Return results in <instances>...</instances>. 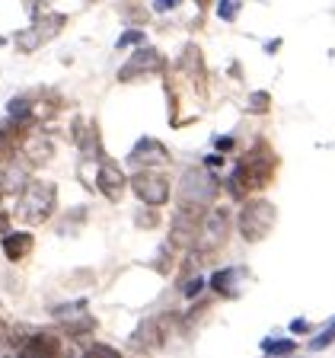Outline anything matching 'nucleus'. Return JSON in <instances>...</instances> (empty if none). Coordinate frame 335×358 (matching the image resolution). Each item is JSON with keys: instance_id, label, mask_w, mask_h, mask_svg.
Instances as JSON below:
<instances>
[{"instance_id": "nucleus-1", "label": "nucleus", "mask_w": 335, "mask_h": 358, "mask_svg": "<svg viewBox=\"0 0 335 358\" xmlns=\"http://www.w3.org/2000/svg\"><path fill=\"white\" fill-rule=\"evenodd\" d=\"M275 170H278V157L271 154V148H268L265 141H259L233 166V173L223 179V182H227V192H230L233 199H249L253 192L265 189L268 182L275 179Z\"/></svg>"}, {"instance_id": "nucleus-2", "label": "nucleus", "mask_w": 335, "mask_h": 358, "mask_svg": "<svg viewBox=\"0 0 335 358\" xmlns=\"http://www.w3.org/2000/svg\"><path fill=\"white\" fill-rule=\"evenodd\" d=\"M54 199H58V189L52 182H42V179H26V186L16 192V208L13 215L22 224H45L54 211Z\"/></svg>"}, {"instance_id": "nucleus-3", "label": "nucleus", "mask_w": 335, "mask_h": 358, "mask_svg": "<svg viewBox=\"0 0 335 358\" xmlns=\"http://www.w3.org/2000/svg\"><path fill=\"white\" fill-rule=\"evenodd\" d=\"M227 237H230V211L227 208H211L201 215V227L198 237H195L192 250L195 259H214V253H221L227 246Z\"/></svg>"}, {"instance_id": "nucleus-4", "label": "nucleus", "mask_w": 335, "mask_h": 358, "mask_svg": "<svg viewBox=\"0 0 335 358\" xmlns=\"http://www.w3.org/2000/svg\"><path fill=\"white\" fill-rule=\"evenodd\" d=\"M217 192H221V179L198 170V166L186 170L182 179H179V205H186V208L208 211V205L217 199Z\"/></svg>"}, {"instance_id": "nucleus-5", "label": "nucleus", "mask_w": 335, "mask_h": 358, "mask_svg": "<svg viewBox=\"0 0 335 358\" xmlns=\"http://www.w3.org/2000/svg\"><path fill=\"white\" fill-rule=\"evenodd\" d=\"M275 221H278V211L271 201L246 199L243 211H239V234H243L249 243H259V240H265L268 234H271Z\"/></svg>"}, {"instance_id": "nucleus-6", "label": "nucleus", "mask_w": 335, "mask_h": 358, "mask_svg": "<svg viewBox=\"0 0 335 358\" xmlns=\"http://www.w3.org/2000/svg\"><path fill=\"white\" fill-rule=\"evenodd\" d=\"M64 22H67V16L64 13H48V16H42V20H36L32 26H26L22 32H16V48H20L22 55H32V52H38L45 42H52L54 36H58L61 29H64Z\"/></svg>"}, {"instance_id": "nucleus-7", "label": "nucleus", "mask_w": 335, "mask_h": 358, "mask_svg": "<svg viewBox=\"0 0 335 358\" xmlns=\"http://www.w3.org/2000/svg\"><path fill=\"white\" fill-rule=\"evenodd\" d=\"M131 189L144 205H150V208H160V205L170 201V179H166L163 173H154L150 166L141 170L137 176H131Z\"/></svg>"}, {"instance_id": "nucleus-8", "label": "nucleus", "mask_w": 335, "mask_h": 358, "mask_svg": "<svg viewBox=\"0 0 335 358\" xmlns=\"http://www.w3.org/2000/svg\"><path fill=\"white\" fill-rule=\"evenodd\" d=\"M166 67L163 55L156 52V48H141V52H134L128 64H121L119 71V80L121 83H131V80H141V77H150V74H160Z\"/></svg>"}, {"instance_id": "nucleus-9", "label": "nucleus", "mask_w": 335, "mask_h": 358, "mask_svg": "<svg viewBox=\"0 0 335 358\" xmlns=\"http://www.w3.org/2000/svg\"><path fill=\"white\" fill-rule=\"evenodd\" d=\"M201 215L204 211L198 208H186V205H176L172 211V246H182V250H192L195 237H198V227H201Z\"/></svg>"}, {"instance_id": "nucleus-10", "label": "nucleus", "mask_w": 335, "mask_h": 358, "mask_svg": "<svg viewBox=\"0 0 335 358\" xmlns=\"http://www.w3.org/2000/svg\"><path fill=\"white\" fill-rule=\"evenodd\" d=\"M96 189L109 201H121V195H125V176H121L119 164L103 160V166H99V173H96Z\"/></svg>"}, {"instance_id": "nucleus-11", "label": "nucleus", "mask_w": 335, "mask_h": 358, "mask_svg": "<svg viewBox=\"0 0 335 358\" xmlns=\"http://www.w3.org/2000/svg\"><path fill=\"white\" fill-rule=\"evenodd\" d=\"M134 166H166L170 164V154H166V148L156 138H141V141L134 144V150H131V157H128Z\"/></svg>"}, {"instance_id": "nucleus-12", "label": "nucleus", "mask_w": 335, "mask_h": 358, "mask_svg": "<svg viewBox=\"0 0 335 358\" xmlns=\"http://www.w3.org/2000/svg\"><path fill=\"white\" fill-rule=\"evenodd\" d=\"M243 282H249V272H246L243 266L221 268V272H214V278H211L214 291L223 294V298H239V294H243Z\"/></svg>"}, {"instance_id": "nucleus-13", "label": "nucleus", "mask_w": 335, "mask_h": 358, "mask_svg": "<svg viewBox=\"0 0 335 358\" xmlns=\"http://www.w3.org/2000/svg\"><path fill=\"white\" fill-rule=\"evenodd\" d=\"M20 349L26 352V355H58L61 343L54 333H32L26 343H20Z\"/></svg>"}, {"instance_id": "nucleus-14", "label": "nucleus", "mask_w": 335, "mask_h": 358, "mask_svg": "<svg viewBox=\"0 0 335 358\" xmlns=\"http://www.w3.org/2000/svg\"><path fill=\"white\" fill-rule=\"evenodd\" d=\"M32 246H36L32 234H26V231L7 234V237H3V256H7L10 262H20V259H26V256L32 253Z\"/></svg>"}, {"instance_id": "nucleus-15", "label": "nucleus", "mask_w": 335, "mask_h": 358, "mask_svg": "<svg viewBox=\"0 0 335 358\" xmlns=\"http://www.w3.org/2000/svg\"><path fill=\"white\" fill-rule=\"evenodd\" d=\"M26 154H29V164L32 166H42L52 160V141H45V138H32L26 144Z\"/></svg>"}, {"instance_id": "nucleus-16", "label": "nucleus", "mask_w": 335, "mask_h": 358, "mask_svg": "<svg viewBox=\"0 0 335 358\" xmlns=\"http://www.w3.org/2000/svg\"><path fill=\"white\" fill-rule=\"evenodd\" d=\"M22 186H26V173H22L20 166H10V170H7V176H3V182H0V192L16 195Z\"/></svg>"}, {"instance_id": "nucleus-17", "label": "nucleus", "mask_w": 335, "mask_h": 358, "mask_svg": "<svg viewBox=\"0 0 335 358\" xmlns=\"http://www.w3.org/2000/svg\"><path fill=\"white\" fill-rule=\"evenodd\" d=\"M262 352H268V355H290V352H297V345L290 343V339H265Z\"/></svg>"}, {"instance_id": "nucleus-18", "label": "nucleus", "mask_w": 335, "mask_h": 358, "mask_svg": "<svg viewBox=\"0 0 335 358\" xmlns=\"http://www.w3.org/2000/svg\"><path fill=\"white\" fill-rule=\"evenodd\" d=\"M239 7H243V0H221V3H217V16L233 22L239 16Z\"/></svg>"}, {"instance_id": "nucleus-19", "label": "nucleus", "mask_w": 335, "mask_h": 358, "mask_svg": "<svg viewBox=\"0 0 335 358\" xmlns=\"http://www.w3.org/2000/svg\"><path fill=\"white\" fill-rule=\"evenodd\" d=\"M13 154H16V141L10 138L7 131H3V128H0V166L10 164V160H13Z\"/></svg>"}, {"instance_id": "nucleus-20", "label": "nucleus", "mask_w": 335, "mask_h": 358, "mask_svg": "<svg viewBox=\"0 0 335 358\" xmlns=\"http://www.w3.org/2000/svg\"><path fill=\"white\" fill-rule=\"evenodd\" d=\"M332 343H335V317L329 320V327L322 329V336H316V339L310 343V349H313V352H320V349H326V345H332Z\"/></svg>"}, {"instance_id": "nucleus-21", "label": "nucleus", "mask_w": 335, "mask_h": 358, "mask_svg": "<svg viewBox=\"0 0 335 358\" xmlns=\"http://www.w3.org/2000/svg\"><path fill=\"white\" fill-rule=\"evenodd\" d=\"M249 112H259V115L268 112V93H262V90L253 93V96H249Z\"/></svg>"}, {"instance_id": "nucleus-22", "label": "nucleus", "mask_w": 335, "mask_h": 358, "mask_svg": "<svg viewBox=\"0 0 335 358\" xmlns=\"http://www.w3.org/2000/svg\"><path fill=\"white\" fill-rule=\"evenodd\" d=\"M201 288H204V278H201V275H192L186 285H182V291H186V298H195V294H198Z\"/></svg>"}, {"instance_id": "nucleus-23", "label": "nucleus", "mask_w": 335, "mask_h": 358, "mask_svg": "<svg viewBox=\"0 0 335 358\" xmlns=\"http://www.w3.org/2000/svg\"><path fill=\"white\" fill-rule=\"evenodd\" d=\"M141 42H144V32L131 29V32H125V36L119 38V48H128V45H141Z\"/></svg>"}, {"instance_id": "nucleus-24", "label": "nucleus", "mask_w": 335, "mask_h": 358, "mask_svg": "<svg viewBox=\"0 0 335 358\" xmlns=\"http://www.w3.org/2000/svg\"><path fill=\"white\" fill-rule=\"evenodd\" d=\"M182 0H154V10L156 13H166V10H176Z\"/></svg>"}, {"instance_id": "nucleus-25", "label": "nucleus", "mask_w": 335, "mask_h": 358, "mask_svg": "<svg viewBox=\"0 0 335 358\" xmlns=\"http://www.w3.org/2000/svg\"><path fill=\"white\" fill-rule=\"evenodd\" d=\"M137 224H141V227H144V224H147V227H154L156 215H154V211H150V215H144V211H141V215H137Z\"/></svg>"}, {"instance_id": "nucleus-26", "label": "nucleus", "mask_w": 335, "mask_h": 358, "mask_svg": "<svg viewBox=\"0 0 335 358\" xmlns=\"http://www.w3.org/2000/svg\"><path fill=\"white\" fill-rule=\"evenodd\" d=\"M290 329H294V333H304V329H310V323H306V320H294V323H290Z\"/></svg>"}, {"instance_id": "nucleus-27", "label": "nucleus", "mask_w": 335, "mask_h": 358, "mask_svg": "<svg viewBox=\"0 0 335 358\" xmlns=\"http://www.w3.org/2000/svg\"><path fill=\"white\" fill-rule=\"evenodd\" d=\"M217 148H221V150H230L233 141H230V138H217Z\"/></svg>"}, {"instance_id": "nucleus-28", "label": "nucleus", "mask_w": 335, "mask_h": 358, "mask_svg": "<svg viewBox=\"0 0 335 358\" xmlns=\"http://www.w3.org/2000/svg\"><path fill=\"white\" fill-rule=\"evenodd\" d=\"M7 224H10V221H7V215H0V231H7Z\"/></svg>"}, {"instance_id": "nucleus-29", "label": "nucleus", "mask_w": 335, "mask_h": 358, "mask_svg": "<svg viewBox=\"0 0 335 358\" xmlns=\"http://www.w3.org/2000/svg\"><path fill=\"white\" fill-rule=\"evenodd\" d=\"M0 42H3V38H0Z\"/></svg>"}, {"instance_id": "nucleus-30", "label": "nucleus", "mask_w": 335, "mask_h": 358, "mask_svg": "<svg viewBox=\"0 0 335 358\" xmlns=\"http://www.w3.org/2000/svg\"><path fill=\"white\" fill-rule=\"evenodd\" d=\"M0 195H3V192H0Z\"/></svg>"}]
</instances>
